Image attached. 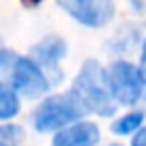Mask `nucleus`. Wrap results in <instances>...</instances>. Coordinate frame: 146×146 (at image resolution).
<instances>
[{
    "label": "nucleus",
    "instance_id": "1",
    "mask_svg": "<svg viewBox=\"0 0 146 146\" xmlns=\"http://www.w3.org/2000/svg\"><path fill=\"white\" fill-rule=\"evenodd\" d=\"M71 92L78 97V101L86 108V112L99 116H112L116 112V99L108 86L105 71L97 60H86L80 69L78 78L73 82Z\"/></svg>",
    "mask_w": 146,
    "mask_h": 146
},
{
    "label": "nucleus",
    "instance_id": "2",
    "mask_svg": "<svg viewBox=\"0 0 146 146\" xmlns=\"http://www.w3.org/2000/svg\"><path fill=\"white\" fill-rule=\"evenodd\" d=\"M84 114H86V108L69 90L67 95H54L39 103V108L32 112V125L39 133H50L80 123Z\"/></svg>",
    "mask_w": 146,
    "mask_h": 146
},
{
    "label": "nucleus",
    "instance_id": "3",
    "mask_svg": "<svg viewBox=\"0 0 146 146\" xmlns=\"http://www.w3.org/2000/svg\"><path fill=\"white\" fill-rule=\"evenodd\" d=\"M0 64L9 73V84L28 99H36V97L45 95L50 88V80L36 60L15 56L9 50H2V62Z\"/></svg>",
    "mask_w": 146,
    "mask_h": 146
},
{
    "label": "nucleus",
    "instance_id": "4",
    "mask_svg": "<svg viewBox=\"0 0 146 146\" xmlns=\"http://www.w3.org/2000/svg\"><path fill=\"white\" fill-rule=\"evenodd\" d=\"M108 86L112 90V97L120 105H135L144 97L146 80L142 75L140 67H133L131 62L118 60L105 71Z\"/></svg>",
    "mask_w": 146,
    "mask_h": 146
},
{
    "label": "nucleus",
    "instance_id": "5",
    "mask_svg": "<svg viewBox=\"0 0 146 146\" xmlns=\"http://www.w3.org/2000/svg\"><path fill=\"white\" fill-rule=\"evenodd\" d=\"M75 22L88 28H101L114 17V0H56Z\"/></svg>",
    "mask_w": 146,
    "mask_h": 146
},
{
    "label": "nucleus",
    "instance_id": "6",
    "mask_svg": "<svg viewBox=\"0 0 146 146\" xmlns=\"http://www.w3.org/2000/svg\"><path fill=\"white\" fill-rule=\"evenodd\" d=\"M67 54V43L60 39V36H45L41 43H36L32 47V56L36 62L41 64V69H47L52 75V84H58L62 78V71H60V60Z\"/></svg>",
    "mask_w": 146,
    "mask_h": 146
},
{
    "label": "nucleus",
    "instance_id": "7",
    "mask_svg": "<svg viewBox=\"0 0 146 146\" xmlns=\"http://www.w3.org/2000/svg\"><path fill=\"white\" fill-rule=\"evenodd\" d=\"M97 142H99V127L95 123L82 120L56 133L52 146H95Z\"/></svg>",
    "mask_w": 146,
    "mask_h": 146
},
{
    "label": "nucleus",
    "instance_id": "8",
    "mask_svg": "<svg viewBox=\"0 0 146 146\" xmlns=\"http://www.w3.org/2000/svg\"><path fill=\"white\" fill-rule=\"evenodd\" d=\"M19 112V99L17 90L11 84H2L0 86V118L9 120Z\"/></svg>",
    "mask_w": 146,
    "mask_h": 146
},
{
    "label": "nucleus",
    "instance_id": "9",
    "mask_svg": "<svg viewBox=\"0 0 146 146\" xmlns=\"http://www.w3.org/2000/svg\"><path fill=\"white\" fill-rule=\"evenodd\" d=\"M142 123H144V114L142 112H131V114H125L112 125V131L116 135H129V133L140 131Z\"/></svg>",
    "mask_w": 146,
    "mask_h": 146
},
{
    "label": "nucleus",
    "instance_id": "10",
    "mask_svg": "<svg viewBox=\"0 0 146 146\" xmlns=\"http://www.w3.org/2000/svg\"><path fill=\"white\" fill-rule=\"evenodd\" d=\"M0 137L5 144H13V140H22V129L19 127H2Z\"/></svg>",
    "mask_w": 146,
    "mask_h": 146
},
{
    "label": "nucleus",
    "instance_id": "11",
    "mask_svg": "<svg viewBox=\"0 0 146 146\" xmlns=\"http://www.w3.org/2000/svg\"><path fill=\"white\" fill-rule=\"evenodd\" d=\"M131 146H146V127H144V129H140V131L133 135Z\"/></svg>",
    "mask_w": 146,
    "mask_h": 146
},
{
    "label": "nucleus",
    "instance_id": "12",
    "mask_svg": "<svg viewBox=\"0 0 146 146\" xmlns=\"http://www.w3.org/2000/svg\"><path fill=\"white\" fill-rule=\"evenodd\" d=\"M140 71H142V75H144V80H146V41H144V45H142V56H140Z\"/></svg>",
    "mask_w": 146,
    "mask_h": 146
},
{
    "label": "nucleus",
    "instance_id": "13",
    "mask_svg": "<svg viewBox=\"0 0 146 146\" xmlns=\"http://www.w3.org/2000/svg\"><path fill=\"white\" fill-rule=\"evenodd\" d=\"M0 146H13V144H5V142H2V144H0Z\"/></svg>",
    "mask_w": 146,
    "mask_h": 146
},
{
    "label": "nucleus",
    "instance_id": "14",
    "mask_svg": "<svg viewBox=\"0 0 146 146\" xmlns=\"http://www.w3.org/2000/svg\"><path fill=\"white\" fill-rule=\"evenodd\" d=\"M112 146H116V144H112Z\"/></svg>",
    "mask_w": 146,
    "mask_h": 146
}]
</instances>
